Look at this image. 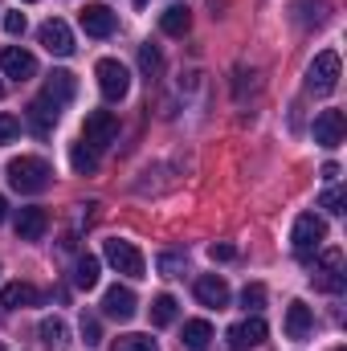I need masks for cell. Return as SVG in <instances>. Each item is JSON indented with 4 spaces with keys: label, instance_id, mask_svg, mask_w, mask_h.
I'll return each instance as SVG.
<instances>
[{
    "label": "cell",
    "instance_id": "1",
    "mask_svg": "<svg viewBox=\"0 0 347 351\" xmlns=\"http://www.w3.org/2000/svg\"><path fill=\"white\" fill-rule=\"evenodd\" d=\"M49 180H53V168H49L41 156H16V160H8V184H12L21 196L45 192Z\"/></svg>",
    "mask_w": 347,
    "mask_h": 351
},
{
    "label": "cell",
    "instance_id": "2",
    "mask_svg": "<svg viewBox=\"0 0 347 351\" xmlns=\"http://www.w3.org/2000/svg\"><path fill=\"white\" fill-rule=\"evenodd\" d=\"M94 78H98L102 98H110V102H123L127 90H131V70H127L119 58H102V62L94 66Z\"/></svg>",
    "mask_w": 347,
    "mask_h": 351
},
{
    "label": "cell",
    "instance_id": "3",
    "mask_svg": "<svg viewBox=\"0 0 347 351\" xmlns=\"http://www.w3.org/2000/svg\"><path fill=\"white\" fill-rule=\"evenodd\" d=\"M323 241H327V221H323V217H315V213H302V217L294 221V233H290L294 254H298V258H311Z\"/></svg>",
    "mask_w": 347,
    "mask_h": 351
},
{
    "label": "cell",
    "instance_id": "4",
    "mask_svg": "<svg viewBox=\"0 0 347 351\" xmlns=\"http://www.w3.org/2000/svg\"><path fill=\"white\" fill-rule=\"evenodd\" d=\"M335 86H339V53L323 49V53H315V62L307 70V90L311 94H331Z\"/></svg>",
    "mask_w": 347,
    "mask_h": 351
},
{
    "label": "cell",
    "instance_id": "5",
    "mask_svg": "<svg viewBox=\"0 0 347 351\" xmlns=\"http://www.w3.org/2000/svg\"><path fill=\"white\" fill-rule=\"evenodd\" d=\"M102 258L115 265L119 274H127V278H143V274H147V262H143V254H139L131 241H119V237H110V241L102 245Z\"/></svg>",
    "mask_w": 347,
    "mask_h": 351
},
{
    "label": "cell",
    "instance_id": "6",
    "mask_svg": "<svg viewBox=\"0 0 347 351\" xmlns=\"http://www.w3.org/2000/svg\"><path fill=\"white\" fill-rule=\"evenodd\" d=\"M115 135H119V119H115L110 110H90L86 123H82V143H90V147L98 152V147H106Z\"/></svg>",
    "mask_w": 347,
    "mask_h": 351
},
{
    "label": "cell",
    "instance_id": "7",
    "mask_svg": "<svg viewBox=\"0 0 347 351\" xmlns=\"http://www.w3.org/2000/svg\"><path fill=\"white\" fill-rule=\"evenodd\" d=\"M339 269H344V254H339V250H327V254H323V265H315L311 282H315L319 290H327V294H339L347 286V278Z\"/></svg>",
    "mask_w": 347,
    "mask_h": 351
},
{
    "label": "cell",
    "instance_id": "8",
    "mask_svg": "<svg viewBox=\"0 0 347 351\" xmlns=\"http://www.w3.org/2000/svg\"><path fill=\"white\" fill-rule=\"evenodd\" d=\"M0 70H4L8 78L25 82V78L37 74V58H33L29 49H21V45H4V49H0Z\"/></svg>",
    "mask_w": 347,
    "mask_h": 351
},
{
    "label": "cell",
    "instance_id": "9",
    "mask_svg": "<svg viewBox=\"0 0 347 351\" xmlns=\"http://www.w3.org/2000/svg\"><path fill=\"white\" fill-rule=\"evenodd\" d=\"M344 131H347L344 110H323V114L315 119V143H319V147H327V152L344 143Z\"/></svg>",
    "mask_w": 347,
    "mask_h": 351
},
{
    "label": "cell",
    "instance_id": "10",
    "mask_svg": "<svg viewBox=\"0 0 347 351\" xmlns=\"http://www.w3.org/2000/svg\"><path fill=\"white\" fill-rule=\"evenodd\" d=\"M265 335H270V327L261 323L258 315L254 319H241L233 331H229V348L233 351H250V348H261L265 343Z\"/></svg>",
    "mask_w": 347,
    "mask_h": 351
},
{
    "label": "cell",
    "instance_id": "11",
    "mask_svg": "<svg viewBox=\"0 0 347 351\" xmlns=\"http://www.w3.org/2000/svg\"><path fill=\"white\" fill-rule=\"evenodd\" d=\"M37 37H41V45H45L49 53H58V58L74 53V33H70V25H66V21H58V16H53V21H45Z\"/></svg>",
    "mask_w": 347,
    "mask_h": 351
},
{
    "label": "cell",
    "instance_id": "12",
    "mask_svg": "<svg viewBox=\"0 0 347 351\" xmlns=\"http://www.w3.org/2000/svg\"><path fill=\"white\" fill-rule=\"evenodd\" d=\"M135 290L131 286H110L106 294H102V311L110 315V319H119V323H127V319H135Z\"/></svg>",
    "mask_w": 347,
    "mask_h": 351
},
{
    "label": "cell",
    "instance_id": "13",
    "mask_svg": "<svg viewBox=\"0 0 347 351\" xmlns=\"http://www.w3.org/2000/svg\"><path fill=\"white\" fill-rule=\"evenodd\" d=\"M78 21H82L86 37H110V33H115V25H119V16H115L106 4H86V8L78 12Z\"/></svg>",
    "mask_w": 347,
    "mask_h": 351
},
{
    "label": "cell",
    "instance_id": "14",
    "mask_svg": "<svg viewBox=\"0 0 347 351\" xmlns=\"http://www.w3.org/2000/svg\"><path fill=\"white\" fill-rule=\"evenodd\" d=\"M196 302H204V306H225L229 302V286H225V278H217V274H204V278H196Z\"/></svg>",
    "mask_w": 347,
    "mask_h": 351
},
{
    "label": "cell",
    "instance_id": "15",
    "mask_svg": "<svg viewBox=\"0 0 347 351\" xmlns=\"http://www.w3.org/2000/svg\"><path fill=\"white\" fill-rule=\"evenodd\" d=\"M45 225H49L45 208H16V237L21 241H41Z\"/></svg>",
    "mask_w": 347,
    "mask_h": 351
},
{
    "label": "cell",
    "instance_id": "16",
    "mask_svg": "<svg viewBox=\"0 0 347 351\" xmlns=\"http://www.w3.org/2000/svg\"><path fill=\"white\" fill-rule=\"evenodd\" d=\"M37 286L33 282H8L4 290H0V306H8V311H25V306H37Z\"/></svg>",
    "mask_w": 347,
    "mask_h": 351
},
{
    "label": "cell",
    "instance_id": "17",
    "mask_svg": "<svg viewBox=\"0 0 347 351\" xmlns=\"http://www.w3.org/2000/svg\"><path fill=\"white\" fill-rule=\"evenodd\" d=\"M58 114H62V106H53V102H49V98L41 94L37 102H29V114H25V119H29V127H33L37 135H45V131H53Z\"/></svg>",
    "mask_w": 347,
    "mask_h": 351
},
{
    "label": "cell",
    "instance_id": "18",
    "mask_svg": "<svg viewBox=\"0 0 347 351\" xmlns=\"http://www.w3.org/2000/svg\"><path fill=\"white\" fill-rule=\"evenodd\" d=\"M74 90H78V82H74L70 70H53V74L45 78V98H49L53 106H66V102L74 98Z\"/></svg>",
    "mask_w": 347,
    "mask_h": 351
},
{
    "label": "cell",
    "instance_id": "19",
    "mask_svg": "<svg viewBox=\"0 0 347 351\" xmlns=\"http://www.w3.org/2000/svg\"><path fill=\"white\" fill-rule=\"evenodd\" d=\"M311 327H315L311 306H307V302H290V306H286V335H290V339H307Z\"/></svg>",
    "mask_w": 347,
    "mask_h": 351
},
{
    "label": "cell",
    "instance_id": "20",
    "mask_svg": "<svg viewBox=\"0 0 347 351\" xmlns=\"http://www.w3.org/2000/svg\"><path fill=\"white\" fill-rule=\"evenodd\" d=\"M208 339H213V323H208V319H188V323H184L180 343H184L188 351H204L208 348Z\"/></svg>",
    "mask_w": 347,
    "mask_h": 351
},
{
    "label": "cell",
    "instance_id": "21",
    "mask_svg": "<svg viewBox=\"0 0 347 351\" xmlns=\"http://www.w3.org/2000/svg\"><path fill=\"white\" fill-rule=\"evenodd\" d=\"M188 25H192V12H188L184 4H172V8L160 16V29H164L168 37H184V33H188Z\"/></svg>",
    "mask_w": 347,
    "mask_h": 351
},
{
    "label": "cell",
    "instance_id": "22",
    "mask_svg": "<svg viewBox=\"0 0 347 351\" xmlns=\"http://www.w3.org/2000/svg\"><path fill=\"white\" fill-rule=\"evenodd\" d=\"M41 343L49 351H66L70 348V331H66V323L62 319H45L41 323Z\"/></svg>",
    "mask_w": 347,
    "mask_h": 351
},
{
    "label": "cell",
    "instance_id": "23",
    "mask_svg": "<svg viewBox=\"0 0 347 351\" xmlns=\"http://www.w3.org/2000/svg\"><path fill=\"white\" fill-rule=\"evenodd\" d=\"M176 315H180V302H176L172 294H156V298H152V323H156V327L176 323Z\"/></svg>",
    "mask_w": 347,
    "mask_h": 351
},
{
    "label": "cell",
    "instance_id": "24",
    "mask_svg": "<svg viewBox=\"0 0 347 351\" xmlns=\"http://www.w3.org/2000/svg\"><path fill=\"white\" fill-rule=\"evenodd\" d=\"M70 164H74L78 176H90L98 168V152H94L90 143H74V147H70Z\"/></svg>",
    "mask_w": 347,
    "mask_h": 351
},
{
    "label": "cell",
    "instance_id": "25",
    "mask_svg": "<svg viewBox=\"0 0 347 351\" xmlns=\"http://www.w3.org/2000/svg\"><path fill=\"white\" fill-rule=\"evenodd\" d=\"M110 351H160V343L152 339V335H119Z\"/></svg>",
    "mask_w": 347,
    "mask_h": 351
},
{
    "label": "cell",
    "instance_id": "26",
    "mask_svg": "<svg viewBox=\"0 0 347 351\" xmlns=\"http://www.w3.org/2000/svg\"><path fill=\"white\" fill-rule=\"evenodd\" d=\"M74 282H78V286H82V290H94V286H98V258H82V262H78V269H74Z\"/></svg>",
    "mask_w": 347,
    "mask_h": 351
},
{
    "label": "cell",
    "instance_id": "27",
    "mask_svg": "<svg viewBox=\"0 0 347 351\" xmlns=\"http://www.w3.org/2000/svg\"><path fill=\"white\" fill-rule=\"evenodd\" d=\"M156 265H160V274H164V278H184V254H160V258H156Z\"/></svg>",
    "mask_w": 347,
    "mask_h": 351
},
{
    "label": "cell",
    "instance_id": "28",
    "mask_svg": "<svg viewBox=\"0 0 347 351\" xmlns=\"http://www.w3.org/2000/svg\"><path fill=\"white\" fill-rule=\"evenodd\" d=\"M139 66H143V74H147V78H152V74H160V66H164V58H160V49H156L152 41H147L143 49H139Z\"/></svg>",
    "mask_w": 347,
    "mask_h": 351
},
{
    "label": "cell",
    "instance_id": "29",
    "mask_svg": "<svg viewBox=\"0 0 347 351\" xmlns=\"http://www.w3.org/2000/svg\"><path fill=\"white\" fill-rule=\"evenodd\" d=\"M319 204H323L327 213H335V217H339V213H347V196H344V188H327V192L319 196Z\"/></svg>",
    "mask_w": 347,
    "mask_h": 351
},
{
    "label": "cell",
    "instance_id": "30",
    "mask_svg": "<svg viewBox=\"0 0 347 351\" xmlns=\"http://www.w3.org/2000/svg\"><path fill=\"white\" fill-rule=\"evenodd\" d=\"M261 302H265V286H261V282H250V286L241 290V306H246V311H261Z\"/></svg>",
    "mask_w": 347,
    "mask_h": 351
},
{
    "label": "cell",
    "instance_id": "31",
    "mask_svg": "<svg viewBox=\"0 0 347 351\" xmlns=\"http://www.w3.org/2000/svg\"><path fill=\"white\" fill-rule=\"evenodd\" d=\"M82 339H86L90 348H98V343H102V323H98L94 315H82Z\"/></svg>",
    "mask_w": 347,
    "mask_h": 351
},
{
    "label": "cell",
    "instance_id": "32",
    "mask_svg": "<svg viewBox=\"0 0 347 351\" xmlns=\"http://www.w3.org/2000/svg\"><path fill=\"white\" fill-rule=\"evenodd\" d=\"M21 135V119L16 114H0V143H12Z\"/></svg>",
    "mask_w": 347,
    "mask_h": 351
},
{
    "label": "cell",
    "instance_id": "33",
    "mask_svg": "<svg viewBox=\"0 0 347 351\" xmlns=\"http://www.w3.org/2000/svg\"><path fill=\"white\" fill-rule=\"evenodd\" d=\"M4 33L8 37H21L25 33V12H4Z\"/></svg>",
    "mask_w": 347,
    "mask_h": 351
},
{
    "label": "cell",
    "instance_id": "34",
    "mask_svg": "<svg viewBox=\"0 0 347 351\" xmlns=\"http://www.w3.org/2000/svg\"><path fill=\"white\" fill-rule=\"evenodd\" d=\"M208 258H213V262H233L237 250H233L229 241H217V245H208Z\"/></svg>",
    "mask_w": 347,
    "mask_h": 351
},
{
    "label": "cell",
    "instance_id": "35",
    "mask_svg": "<svg viewBox=\"0 0 347 351\" xmlns=\"http://www.w3.org/2000/svg\"><path fill=\"white\" fill-rule=\"evenodd\" d=\"M339 176V164H323V180H335Z\"/></svg>",
    "mask_w": 347,
    "mask_h": 351
},
{
    "label": "cell",
    "instance_id": "36",
    "mask_svg": "<svg viewBox=\"0 0 347 351\" xmlns=\"http://www.w3.org/2000/svg\"><path fill=\"white\" fill-rule=\"evenodd\" d=\"M4 213H8V200H4V196H0V221H4Z\"/></svg>",
    "mask_w": 347,
    "mask_h": 351
},
{
    "label": "cell",
    "instance_id": "37",
    "mask_svg": "<svg viewBox=\"0 0 347 351\" xmlns=\"http://www.w3.org/2000/svg\"><path fill=\"white\" fill-rule=\"evenodd\" d=\"M143 4H147V0H135V8H143Z\"/></svg>",
    "mask_w": 347,
    "mask_h": 351
},
{
    "label": "cell",
    "instance_id": "38",
    "mask_svg": "<svg viewBox=\"0 0 347 351\" xmlns=\"http://www.w3.org/2000/svg\"><path fill=\"white\" fill-rule=\"evenodd\" d=\"M25 4H37V0H25Z\"/></svg>",
    "mask_w": 347,
    "mask_h": 351
},
{
    "label": "cell",
    "instance_id": "39",
    "mask_svg": "<svg viewBox=\"0 0 347 351\" xmlns=\"http://www.w3.org/2000/svg\"><path fill=\"white\" fill-rule=\"evenodd\" d=\"M0 94H4V86H0Z\"/></svg>",
    "mask_w": 347,
    "mask_h": 351
},
{
    "label": "cell",
    "instance_id": "40",
    "mask_svg": "<svg viewBox=\"0 0 347 351\" xmlns=\"http://www.w3.org/2000/svg\"><path fill=\"white\" fill-rule=\"evenodd\" d=\"M0 351H4V343H0Z\"/></svg>",
    "mask_w": 347,
    "mask_h": 351
},
{
    "label": "cell",
    "instance_id": "41",
    "mask_svg": "<svg viewBox=\"0 0 347 351\" xmlns=\"http://www.w3.org/2000/svg\"><path fill=\"white\" fill-rule=\"evenodd\" d=\"M335 351H344V348H335Z\"/></svg>",
    "mask_w": 347,
    "mask_h": 351
}]
</instances>
